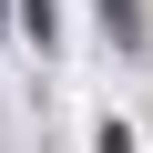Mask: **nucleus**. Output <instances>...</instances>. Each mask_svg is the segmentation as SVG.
<instances>
[{
	"mask_svg": "<svg viewBox=\"0 0 153 153\" xmlns=\"http://www.w3.org/2000/svg\"><path fill=\"white\" fill-rule=\"evenodd\" d=\"M92 10H102V31H112L123 51H143V10H133V0H92Z\"/></svg>",
	"mask_w": 153,
	"mask_h": 153,
	"instance_id": "nucleus-1",
	"label": "nucleus"
}]
</instances>
